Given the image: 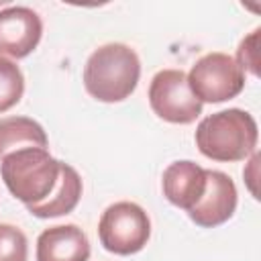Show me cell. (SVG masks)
Returning <instances> with one entry per match:
<instances>
[{
  "mask_svg": "<svg viewBox=\"0 0 261 261\" xmlns=\"http://www.w3.org/2000/svg\"><path fill=\"white\" fill-rule=\"evenodd\" d=\"M47 145H49L47 133L37 120L29 116L0 118V159L24 147L47 149Z\"/></svg>",
  "mask_w": 261,
  "mask_h": 261,
  "instance_id": "7c38bea8",
  "label": "cell"
},
{
  "mask_svg": "<svg viewBox=\"0 0 261 261\" xmlns=\"http://www.w3.org/2000/svg\"><path fill=\"white\" fill-rule=\"evenodd\" d=\"M29 243L24 232L14 224H0V261H27Z\"/></svg>",
  "mask_w": 261,
  "mask_h": 261,
  "instance_id": "5bb4252c",
  "label": "cell"
},
{
  "mask_svg": "<svg viewBox=\"0 0 261 261\" xmlns=\"http://www.w3.org/2000/svg\"><path fill=\"white\" fill-rule=\"evenodd\" d=\"M98 237L102 247L114 255L139 253L151 237L149 214L135 202H114L100 216Z\"/></svg>",
  "mask_w": 261,
  "mask_h": 261,
  "instance_id": "277c9868",
  "label": "cell"
},
{
  "mask_svg": "<svg viewBox=\"0 0 261 261\" xmlns=\"http://www.w3.org/2000/svg\"><path fill=\"white\" fill-rule=\"evenodd\" d=\"M90 241L77 224L45 228L37 239V261H88Z\"/></svg>",
  "mask_w": 261,
  "mask_h": 261,
  "instance_id": "30bf717a",
  "label": "cell"
},
{
  "mask_svg": "<svg viewBox=\"0 0 261 261\" xmlns=\"http://www.w3.org/2000/svg\"><path fill=\"white\" fill-rule=\"evenodd\" d=\"M259 29H255L249 37H245L239 43L237 49V63L241 65V69H249L253 75H259V51H257V41H259Z\"/></svg>",
  "mask_w": 261,
  "mask_h": 261,
  "instance_id": "9a60e30c",
  "label": "cell"
},
{
  "mask_svg": "<svg viewBox=\"0 0 261 261\" xmlns=\"http://www.w3.org/2000/svg\"><path fill=\"white\" fill-rule=\"evenodd\" d=\"M237 210V186L224 171L206 169V190L188 212L190 220L202 228L224 224Z\"/></svg>",
  "mask_w": 261,
  "mask_h": 261,
  "instance_id": "ba28073f",
  "label": "cell"
},
{
  "mask_svg": "<svg viewBox=\"0 0 261 261\" xmlns=\"http://www.w3.org/2000/svg\"><path fill=\"white\" fill-rule=\"evenodd\" d=\"M43 35L41 16L27 6L0 10V55L22 59L31 55Z\"/></svg>",
  "mask_w": 261,
  "mask_h": 261,
  "instance_id": "52a82bcc",
  "label": "cell"
},
{
  "mask_svg": "<svg viewBox=\"0 0 261 261\" xmlns=\"http://www.w3.org/2000/svg\"><path fill=\"white\" fill-rule=\"evenodd\" d=\"M24 94V75L20 67L0 55V114L20 102Z\"/></svg>",
  "mask_w": 261,
  "mask_h": 261,
  "instance_id": "4fadbf2b",
  "label": "cell"
},
{
  "mask_svg": "<svg viewBox=\"0 0 261 261\" xmlns=\"http://www.w3.org/2000/svg\"><path fill=\"white\" fill-rule=\"evenodd\" d=\"M257 139L255 118L241 108L214 112L196 126V147L212 161H243L255 153Z\"/></svg>",
  "mask_w": 261,
  "mask_h": 261,
  "instance_id": "7a4b0ae2",
  "label": "cell"
},
{
  "mask_svg": "<svg viewBox=\"0 0 261 261\" xmlns=\"http://www.w3.org/2000/svg\"><path fill=\"white\" fill-rule=\"evenodd\" d=\"M82 198V177L80 173L69 165L61 161V171L55 190L37 204H29L27 210L37 218H55L69 214Z\"/></svg>",
  "mask_w": 261,
  "mask_h": 261,
  "instance_id": "8fae6325",
  "label": "cell"
},
{
  "mask_svg": "<svg viewBox=\"0 0 261 261\" xmlns=\"http://www.w3.org/2000/svg\"><path fill=\"white\" fill-rule=\"evenodd\" d=\"M141 77V61L133 47L124 43H106L92 51L84 65L86 92L98 102L126 100Z\"/></svg>",
  "mask_w": 261,
  "mask_h": 261,
  "instance_id": "6da1fadb",
  "label": "cell"
},
{
  "mask_svg": "<svg viewBox=\"0 0 261 261\" xmlns=\"http://www.w3.org/2000/svg\"><path fill=\"white\" fill-rule=\"evenodd\" d=\"M161 188L169 204L190 212L206 190V169L190 159L173 161L163 171Z\"/></svg>",
  "mask_w": 261,
  "mask_h": 261,
  "instance_id": "9c48e42d",
  "label": "cell"
},
{
  "mask_svg": "<svg viewBox=\"0 0 261 261\" xmlns=\"http://www.w3.org/2000/svg\"><path fill=\"white\" fill-rule=\"evenodd\" d=\"M186 75L192 94L202 104H220L232 100L245 88V71L234 61V57L220 51L200 57Z\"/></svg>",
  "mask_w": 261,
  "mask_h": 261,
  "instance_id": "5b68a950",
  "label": "cell"
},
{
  "mask_svg": "<svg viewBox=\"0 0 261 261\" xmlns=\"http://www.w3.org/2000/svg\"><path fill=\"white\" fill-rule=\"evenodd\" d=\"M149 104L161 120L171 124H192L202 114V102L192 94L181 69H161L153 75Z\"/></svg>",
  "mask_w": 261,
  "mask_h": 261,
  "instance_id": "8992f818",
  "label": "cell"
},
{
  "mask_svg": "<svg viewBox=\"0 0 261 261\" xmlns=\"http://www.w3.org/2000/svg\"><path fill=\"white\" fill-rule=\"evenodd\" d=\"M59 171L61 161L39 147H24L0 159L4 186L24 206L43 202L55 190Z\"/></svg>",
  "mask_w": 261,
  "mask_h": 261,
  "instance_id": "3957f363",
  "label": "cell"
}]
</instances>
